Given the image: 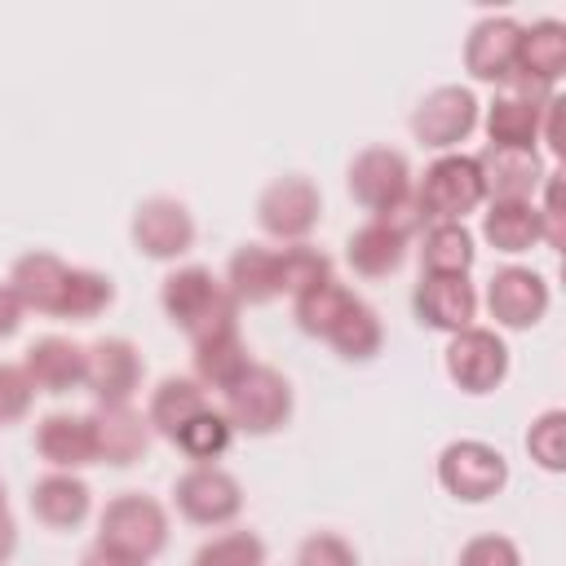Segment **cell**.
I'll list each match as a JSON object with an SVG mask.
<instances>
[{"label":"cell","instance_id":"obj_9","mask_svg":"<svg viewBox=\"0 0 566 566\" xmlns=\"http://www.w3.org/2000/svg\"><path fill=\"white\" fill-rule=\"evenodd\" d=\"M509 367H513V354H509V345H504V336L495 327L473 323V327L447 336L442 371L460 394H469V398L495 394L509 380Z\"/></svg>","mask_w":566,"mask_h":566},{"label":"cell","instance_id":"obj_27","mask_svg":"<svg viewBox=\"0 0 566 566\" xmlns=\"http://www.w3.org/2000/svg\"><path fill=\"white\" fill-rule=\"evenodd\" d=\"M190 345H195V354H190L195 358V380L203 389H217V394H226L256 363L248 340H243V332H239V323H230L221 332H208V336H199Z\"/></svg>","mask_w":566,"mask_h":566},{"label":"cell","instance_id":"obj_3","mask_svg":"<svg viewBox=\"0 0 566 566\" xmlns=\"http://www.w3.org/2000/svg\"><path fill=\"white\" fill-rule=\"evenodd\" d=\"M168 539H172L168 504H159L146 491H119L97 513V544H111L128 557L155 562L168 548Z\"/></svg>","mask_w":566,"mask_h":566},{"label":"cell","instance_id":"obj_25","mask_svg":"<svg viewBox=\"0 0 566 566\" xmlns=\"http://www.w3.org/2000/svg\"><path fill=\"white\" fill-rule=\"evenodd\" d=\"M221 283L230 287V296L243 305H270L283 296V279H279V248L265 243H239L226 261Z\"/></svg>","mask_w":566,"mask_h":566},{"label":"cell","instance_id":"obj_30","mask_svg":"<svg viewBox=\"0 0 566 566\" xmlns=\"http://www.w3.org/2000/svg\"><path fill=\"white\" fill-rule=\"evenodd\" d=\"M111 305H115V279L102 274V270H93V265H71L53 318H66V323H93V318H102Z\"/></svg>","mask_w":566,"mask_h":566},{"label":"cell","instance_id":"obj_10","mask_svg":"<svg viewBox=\"0 0 566 566\" xmlns=\"http://www.w3.org/2000/svg\"><path fill=\"white\" fill-rule=\"evenodd\" d=\"M323 221V190L305 172H283L256 195V226L274 243H310Z\"/></svg>","mask_w":566,"mask_h":566},{"label":"cell","instance_id":"obj_21","mask_svg":"<svg viewBox=\"0 0 566 566\" xmlns=\"http://www.w3.org/2000/svg\"><path fill=\"white\" fill-rule=\"evenodd\" d=\"M553 97V93H548ZM548 97H531V93H495L482 106L478 128H486V146H504V150H539V128H544V102Z\"/></svg>","mask_w":566,"mask_h":566},{"label":"cell","instance_id":"obj_40","mask_svg":"<svg viewBox=\"0 0 566 566\" xmlns=\"http://www.w3.org/2000/svg\"><path fill=\"white\" fill-rule=\"evenodd\" d=\"M27 323V305L18 301V292L9 283H0V340H13Z\"/></svg>","mask_w":566,"mask_h":566},{"label":"cell","instance_id":"obj_42","mask_svg":"<svg viewBox=\"0 0 566 566\" xmlns=\"http://www.w3.org/2000/svg\"><path fill=\"white\" fill-rule=\"evenodd\" d=\"M13 553H18V522H13V513L4 509V513H0V566H4Z\"/></svg>","mask_w":566,"mask_h":566},{"label":"cell","instance_id":"obj_35","mask_svg":"<svg viewBox=\"0 0 566 566\" xmlns=\"http://www.w3.org/2000/svg\"><path fill=\"white\" fill-rule=\"evenodd\" d=\"M279 279H283V296H301L305 287L323 283V279H336L332 270V256L314 243H283L279 248Z\"/></svg>","mask_w":566,"mask_h":566},{"label":"cell","instance_id":"obj_33","mask_svg":"<svg viewBox=\"0 0 566 566\" xmlns=\"http://www.w3.org/2000/svg\"><path fill=\"white\" fill-rule=\"evenodd\" d=\"M234 424L226 420V411L221 407H203L199 416H190L181 429H177V438H172V447L190 460V464H217L230 447H234Z\"/></svg>","mask_w":566,"mask_h":566},{"label":"cell","instance_id":"obj_14","mask_svg":"<svg viewBox=\"0 0 566 566\" xmlns=\"http://www.w3.org/2000/svg\"><path fill=\"white\" fill-rule=\"evenodd\" d=\"M146 380V358L128 336H97L88 345V371L84 389L93 394L97 407H124L142 394Z\"/></svg>","mask_w":566,"mask_h":566},{"label":"cell","instance_id":"obj_41","mask_svg":"<svg viewBox=\"0 0 566 566\" xmlns=\"http://www.w3.org/2000/svg\"><path fill=\"white\" fill-rule=\"evenodd\" d=\"M80 566H150V562L128 557V553H119V548H111V544H97V539H93V544L84 548Z\"/></svg>","mask_w":566,"mask_h":566},{"label":"cell","instance_id":"obj_1","mask_svg":"<svg viewBox=\"0 0 566 566\" xmlns=\"http://www.w3.org/2000/svg\"><path fill=\"white\" fill-rule=\"evenodd\" d=\"M159 310L190 340L239 323V301L230 296L221 274H212L208 265H177V270H168L164 283H159Z\"/></svg>","mask_w":566,"mask_h":566},{"label":"cell","instance_id":"obj_7","mask_svg":"<svg viewBox=\"0 0 566 566\" xmlns=\"http://www.w3.org/2000/svg\"><path fill=\"white\" fill-rule=\"evenodd\" d=\"M345 190L367 217H385L411 203V190H416L411 159L398 146H363L345 168Z\"/></svg>","mask_w":566,"mask_h":566},{"label":"cell","instance_id":"obj_12","mask_svg":"<svg viewBox=\"0 0 566 566\" xmlns=\"http://www.w3.org/2000/svg\"><path fill=\"white\" fill-rule=\"evenodd\" d=\"M128 239L137 248V256L146 261H164V265H177L195 239H199V226L190 217V208L172 195H150L133 208L128 217Z\"/></svg>","mask_w":566,"mask_h":566},{"label":"cell","instance_id":"obj_24","mask_svg":"<svg viewBox=\"0 0 566 566\" xmlns=\"http://www.w3.org/2000/svg\"><path fill=\"white\" fill-rule=\"evenodd\" d=\"M407 252H411V239L402 230H394L389 221H380V217H367L345 239V261H349V270L358 279H389V274H398Z\"/></svg>","mask_w":566,"mask_h":566},{"label":"cell","instance_id":"obj_6","mask_svg":"<svg viewBox=\"0 0 566 566\" xmlns=\"http://www.w3.org/2000/svg\"><path fill=\"white\" fill-rule=\"evenodd\" d=\"M243 482L221 464H186L172 482V509L181 522L203 531H226L243 513Z\"/></svg>","mask_w":566,"mask_h":566},{"label":"cell","instance_id":"obj_5","mask_svg":"<svg viewBox=\"0 0 566 566\" xmlns=\"http://www.w3.org/2000/svg\"><path fill=\"white\" fill-rule=\"evenodd\" d=\"M438 486L460 500V504H486L495 500L504 486H509V460L500 447L482 442V438H451L442 451H438Z\"/></svg>","mask_w":566,"mask_h":566},{"label":"cell","instance_id":"obj_43","mask_svg":"<svg viewBox=\"0 0 566 566\" xmlns=\"http://www.w3.org/2000/svg\"><path fill=\"white\" fill-rule=\"evenodd\" d=\"M9 509V495H4V482H0V513Z\"/></svg>","mask_w":566,"mask_h":566},{"label":"cell","instance_id":"obj_38","mask_svg":"<svg viewBox=\"0 0 566 566\" xmlns=\"http://www.w3.org/2000/svg\"><path fill=\"white\" fill-rule=\"evenodd\" d=\"M455 566H526V562H522L517 539H509L500 531H482V535H473V539L460 544Z\"/></svg>","mask_w":566,"mask_h":566},{"label":"cell","instance_id":"obj_28","mask_svg":"<svg viewBox=\"0 0 566 566\" xmlns=\"http://www.w3.org/2000/svg\"><path fill=\"white\" fill-rule=\"evenodd\" d=\"M416 239H420V274H469L478 261V239L464 221H429Z\"/></svg>","mask_w":566,"mask_h":566},{"label":"cell","instance_id":"obj_39","mask_svg":"<svg viewBox=\"0 0 566 566\" xmlns=\"http://www.w3.org/2000/svg\"><path fill=\"white\" fill-rule=\"evenodd\" d=\"M296 566H358V548L340 531H314L301 539Z\"/></svg>","mask_w":566,"mask_h":566},{"label":"cell","instance_id":"obj_36","mask_svg":"<svg viewBox=\"0 0 566 566\" xmlns=\"http://www.w3.org/2000/svg\"><path fill=\"white\" fill-rule=\"evenodd\" d=\"M526 455L544 469V473H566V411L562 407H544L531 429H526Z\"/></svg>","mask_w":566,"mask_h":566},{"label":"cell","instance_id":"obj_17","mask_svg":"<svg viewBox=\"0 0 566 566\" xmlns=\"http://www.w3.org/2000/svg\"><path fill=\"white\" fill-rule=\"evenodd\" d=\"M27 509L40 526L49 531H80L93 517V486L80 473H62V469H44L31 482Z\"/></svg>","mask_w":566,"mask_h":566},{"label":"cell","instance_id":"obj_2","mask_svg":"<svg viewBox=\"0 0 566 566\" xmlns=\"http://www.w3.org/2000/svg\"><path fill=\"white\" fill-rule=\"evenodd\" d=\"M221 411L226 420L234 424V433H248V438H270L279 433L292 411H296V389L292 380L270 367V363H252L226 394H221Z\"/></svg>","mask_w":566,"mask_h":566},{"label":"cell","instance_id":"obj_13","mask_svg":"<svg viewBox=\"0 0 566 566\" xmlns=\"http://www.w3.org/2000/svg\"><path fill=\"white\" fill-rule=\"evenodd\" d=\"M562 75H566V22H557V18H535L531 27L522 22L509 93L548 97V93H557Z\"/></svg>","mask_w":566,"mask_h":566},{"label":"cell","instance_id":"obj_8","mask_svg":"<svg viewBox=\"0 0 566 566\" xmlns=\"http://www.w3.org/2000/svg\"><path fill=\"white\" fill-rule=\"evenodd\" d=\"M478 119H482V102L469 84H438L416 102L407 128L424 150L451 155V150H460V142H469L478 133Z\"/></svg>","mask_w":566,"mask_h":566},{"label":"cell","instance_id":"obj_11","mask_svg":"<svg viewBox=\"0 0 566 566\" xmlns=\"http://www.w3.org/2000/svg\"><path fill=\"white\" fill-rule=\"evenodd\" d=\"M482 305L495 323V332H531L548 318V305H553V287L539 270L531 265H500L491 279H486V292H482Z\"/></svg>","mask_w":566,"mask_h":566},{"label":"cell","instance_id":"obj_31","mask_svg":"<svg viewBox=\"0 0 566 566\" xmlns=\"http://www.w3.org/2000/svg\"><path fill=\"white\" fill-rule=\"evenodd\" d=\"M323 340H327V345L336 349V358H345V363H371V358L385 349V323H380V314L358 296Z\"/></svg>","mask_w":566,"mask_h":566},{"label":"cell","instance_id":"obj_19","mask_svg":"<svg viewBox=\"0 0 566 566\" xmlns=\"http://www.w3.org/2000/svg\"><path fill=\"white\" fill-rule=\"evenodd\" d=\"M88 424H93V442H97V464H111V469H128V464L146 460V451L155 442V429H150L146 411H137L133 402L93 407Z\"/></svg>","mask_w":566,"mask_h":566},{"label":"cell","instance_id":"obj_23","mask_svg":"<svg viewBox=\"0 0 566 566\" xmlns=\"http://www.w3.org/2000/svg\"><path fill=\"white\" fill-rule=\"evenodd\" d=\"M482 243L500 256H522L544 243L535 199H486L482 203Z\"/></svg>","mask_w":566,"mask_h":566},{"label":"cell","instance_id":"obj_4","mask_svg":"<svg viewBox=\"0 0 566 566\" xmlns=\"http://www.w3.org/2000/svg\"><path fill=\"white\" fill-rule=\"evenodd\" d=\"M416 208L429 221H464L469 212H478L486 203V186H482V168L473 155L451 150L438 155L420 177H416Z\"/></svg>","mask_w":566,"mask_h":566},{"label":"cell","instance_id":"obj_16","mask_svg":"<svg viewBox=\"0 0 566 566\" xmlns=\"http://www.w3.org/2000/svg\"><path fill=\"white\" fill-rule=\"evenodd\" d=\"M517 40H522V22L513 13H486L469 27L464 35V71L478 84L491 88H509L513 80V62H517Z\"/></svg>","mask_w":566,"mask_h":566},{"label":"cell","instance_id":"obj_29","mask_svg":"<svg viewBox=\"0 0 566 566\" xmlns=\"http://www.w3.org/2000/svg\"><path fill=\"white\" fill-rule=\"evenodd\" d=\"M208 407V389L195 380V376H164L155 389H150V398H146V420H150V429H155V438H177V429L190 420V416H199Z\"/></svg>","mask_w":566,"mask_h":566},{"label":"cell","instance_id":"obj_22","mask_svg":"<svg viewBox=\"0 0 566 566\" xmlns=\"http://www.w3.org/2000/svg\"><path fill=\"white\" fill-rule=\"evenodd\" d=\"M482 168V186L486 199H535L548 164L539 150H504V146H486L482 155H473Z\"/></svg>","mask_w":566,"mask_h":566},{"label":"cell","instance_id":"obj_26","mask_svg":"<svg viewBox=\"0 0 566 566\" xmlns=\"http://www.w3.org/2000/svg\"><path fill=\"white\" fill-rule=\"evenodd\" d=\"M66 261L57 256V252H49V248H31V252H22L18 261H13V270H9V287L18 292V301L27 305V314H57V296H62V283H66Z\"/></svg>","mask_w":566,"mask_h":566},{"label":"cell","instance_id":"obj_18","mask_svg":"<svg viewBox=\"0 0 566 566\" xmlns=\"http://www.w3.org/2000/svg\"><path fill=\"white\" fill-rule=\"evenodd\" d=\"M22 367H27L31 385H35V394H53V398H62V394L84 389L88 345H80V340H71V336L49 332V336H40V340H31V345H27Z\"/></svg>","mask_w":566,"mask_h":566},{"label":"cell","instance_id":"obj_37","mask_svg":"<svg viewBox=\"0 0 566 566\" xmlns=\"http://www.w3.org/2000/svg\"><path fill=\"white\" fill-rule=\"evenodd\" d=\"M35 407V385L22 363H0V429H13L31 416Z\"/></svg>","mask_w":566,"mask_h":566},{"label":"cell","instance_id":"obj_32","mask_svg":"<svg viewBox=\"0 0 566 566\" xmlns=\"http://www.w3.org/2000/svg\"><path fill=\"white\" fill-rule=\"evenodd\" d=\"M354 301H358V292H354L349 283L323 279V283L305 287L301 296H292V318H296V327H301L305 336H318V340H323V336L340 323V314H345Z\"/></svg>","mask_w":566,"mask_h":566},{"label":"cell","instance_id":"obj_20","mask_svg":"<svg viewBox=\"0 0 566 566\" xmlns=\"http://www.w3.org/2000/svg\"><path fill=\"white\" fill-rule=\"evenodd\" d=\"M31 442H35V455L49 469L80 473V469L97 464V442H93L88 411H49V416H40Z\"/></svg>","mask_w":566,"mask_h":566},{"label":"cell","instance_id":"obj_15","mask_svg":"<svg viewBox=\"0 0 566 566\" xmlns=\"http://www.w3.org/2000/svg\"><path fill=\"white\" fill-rule=\"evenodd\" d=\"M478 310L482 296L469 274H420V283L411 287V314L429 332L455 336L478 323Z\"/></svg>","mask_w":566,"mask_h":566},{"label":"cell","instance_id":"obj_34","mask_svg":"<svg viewBox=\"0 0 566 566\" xmlns=\"http://www.w3.org/2000/svg\"><path fill=\"white\" fill-rule=\"evenodd\" d=\"M190 566H265V539L256 531L226 526L221 535H212L195 548Z\"/></svg>","mask_w":566,"mask_h":566}]
</instances>
